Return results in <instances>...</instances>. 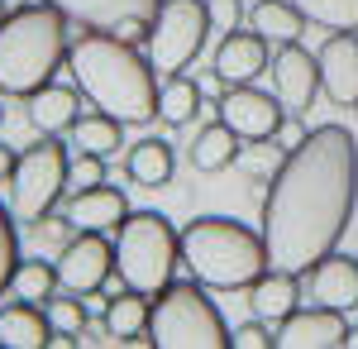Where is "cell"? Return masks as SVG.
<instances>
[{
  "label": "cell",
  "instance_id": "44dd1931",
  "mask_svg": "<svg viewBox=\"0 0 358 349\" xmlns=\"http://www.w3.org/2000/svg\"><path fill=\"white\" fill-rule=\"evenodd\" d=\"M148 311H153V296L124 287L120 296H110L101 325H106V335L115 345H148Z\"/></svg>",
  "mask_w": 358,
  "mask_h": 349
},
{
  "label": "cell",
  "instance_id": "4fadbf2b",
  "mask_svg": "<svg viewBox=\"0 0 358 349\" xmlns=\"http://www.w3.org/2000/svg\"><path fill=\"white\" fill-rule=\"evenodd\" d=\"M301 292L310 306H330V311H358V259L349 254H325L315 268L301 273Z\"/></svg>",
  "mask_w": 358,
  "mask_h": 349
},
{
  "label": "cell",
  "instance_id": "4316f807",
  "mask_svg": "<svg viewBox=\"0 0 358 349\" xmlns=\"http://www.w3.org/2000/svg\"><path fill=\"white\" fill-rule=\"evenodd\" d=\"M57 287H62V278H57V264H43V259H20V268L10 278V296H20V301H53Z\"/></svg>",
  "mask_w": 358,
  "mask_h": 349
},
{
  "label": "cell",
  "instance_id": "836d02e7",
  "mask_svg": "<svg viewBox=\"0 0 358 349\" xmlns=\"http://www.w3.org/2000/svg\"><path fill=\"white\" fill-rule=\"evenodd\" d=\"M239 15H244V5L239 0H210V20L229 34V29H239Z\"/></svg>",
  "mask_w": 358,
  "mask_h": 349
},
{
  "label": "cell",
  "instance_id": "8992f818",
  "mask_svg": "<svg viewBox=\"0 0 358 349\" xmlns=\"http://www.w3.org/2000/svg\"><path fill=\"white\" fill-rule=\"evenodd\" d=\"M182 264V235L158 211H129L115 230V268L129 292L158 296Z\"/></svg>",
  "mask_w": 358,
  "mask_h": 349
},
{
  "label": "cell",
  "instance_id": "f1b7e54d",
  "mask_svg": "<svg viewBox=\"0 0 358 349\" xmlns=\"http://www.w3.org/2000/svg\"><path fill=\"white\" fill-rule=\"evenodd\" d=\"M43 311H48L53 330H62V335H77V340L86 335V321H91V311H86V301H82L77 292H72V296H53V301H43Z\"/></svg>",
  "mask_w": 358,
  "mask_h": 349
},
{
  "label": "cell",
  "instance_id": "d4e9b609",
  "mask_svg": "<svg viewBox=\"0 0 358 349\" xmlns=\"http://www.w3.org/2000/svg\"><path fill=\"white\" fill-rule=\"evenodd\" d=\"M201 81H192L187 72H177V77H167L158 86V120L172 125V130H182V125H192L196 110H201Z\"/></svg>",
  "mask_w": 358,
  "mask_h": 349
},
{
  "label": "cell",
  "instance_id": "8fae6325",
  "mask_svg": "<svg viewBox=\"0 0 358 349\" xmlns=\"http://www.w3.org/2000/svg\"><path fill=\"white\" fill-rule=\"evenodd\" d=\"M273 91L292 115H306L315 106V96L325 91L320 86V57L306 53L301 43H282L273 57Z\"/></svg>",
  "mask_w": 358,
  "mask_h": 349
},
{
  "label": "cell",
  "instance_id": "8d00e7d4",
  "mask_svg": "<svg viewBox=\"0 0 358 349\" xmlns=\"http://www.w3.org/2000/svg\"><path fill=\"white\" fill-rule=\"evenodd\" d=\"M5 15H10V5H5V0H0V25H5Z\"/></svg>",
  "mask_w": 358,
  "mask_h": 349
},
{
  "label": "cell",
  "instance_id": "83f0119b",
  "mask_svg": "<svg viewBox=\"0 0 358 349\" xmlns=\"http://www.w3.org/2000/svg\"><path fill=\"white\" fill-rule=\"evenodd\" d=\"M306 15V25H320L330 34H358V0H292Z\"/></svg>",
  "mask_w": 358,
  "mask_h": 349
},
{
  "label": "cell",
  "instance_id": "d590c367",
  "mask_svg": "<svg viewBox=\"0 0 358 349\" xmlns=\"http://www.w3.org/2000/svg\"><path fill=\"white\" fill-rule=\"evenodd\" d=\"M344 349H358V325H349V340H344Z\"/></svg>",
  "mask_w": 358,
  "mask_h": 349
},
{
  "label": "cell",
  "instance_id": "d6986e66",
  "mask_svg": "<svg viewBox=\"0 0 358 349\" xmlns=\"http://www.w3.org/2000/svg\"><path fill=\"white\" fill-rule=\"evenodd\" d=\"M296 301H306L301 278H296V273L268 268L253 287H248V311H253L258 321H268V325H282L292 311H296Z\"/></svg>",
  "mask_w": 358,
  "mask_h": 349
},
{
  "label": "cell",
  "instance_id": "603a6c76",
  "mask_svg": "<svg viewBox=\"0 0 358 349\" xmlns=\"http://www.w3.org/2000/svg\"><path fill=\"white\" fill-rule=\"evenodd\" d=\"M172 167H177V158H172V144L167 139H138L134 149L124 153V177L134 187H148V191L167 187L172 182Z\"/></svg>",
  "mask_w": 358,
  "mask_h": 349
},
{
  "label": "cell",
  "instance_id": "ba28073f",
  "mask_svg": "<svg viewBox=\"0 0 358 349\" xmlns=\"http://www.w3.org/2000/svg\"><path fill=\"white\" fill-rule=\"evenodd\" d=\"M210 0H163L158 5V20H153V39H148V57L163 77L177 72H192L196 57L206 53V39H210Z\"/></svg>",
  "mask_w": 358,
  "mask_h": 349
},
{
  "label": "cell",
  "instance_id": "5b68a950",
  "mask_svg": "<svg viewBox=\"0 0 358 349\" xmlns=\"http://www.w3.org/2000/svg\"><path fill=\"white\" fill-rule=\"evenodd\" d=\"M148 345L153 349H229V325L210 301L206 282H167L148 311Z\"/></svg>",
  "mask_w": 358,
  "mask_h": 349
},
{
  "label": "cell",
  "instance_id": "3957f363",
  "mask_svg": "<svg viewBox=\"0 0 358 349\" xmlns=\"http://www.w3.org/2000/svg\"><path fill=\"white\" fill-rule=\"evenodd\" d=\"M67 15L48 5V0H34V5H15L0 25V96H15L29 101L34 91H43L53 72L67 62Z\"/></svg>",
  "mask_w": 358,
  "mask_h": 349
},
{
  "label": "cell",
  "instance_id": "1f68e13d",
  "mask_svg": "<svg viewBox=\"0 0 358 349\" xmlns=\"http://www.w3.org/2000/svg\"><path fill=\"white\" fill-rule=\"evenodd\" d=\"M96 182H106V158L101 153H77L72 158V172H67V187L86 191V187H96Z\"/></svg>",
  "mask_w": 358,
  "mask_h": 349
},
{
  "label": "cell",
  "instance_id": "52a82bcc",
  "mask_svg": "<svg viewBox=\"0 0 358 349\" xmlns=\"http://www.w3.org/2000/svg\"><path fill=\"white\" fill-rule=\"evenodd\" d=\"M67 172H72V158L57 144V135H43L38 144H29L15 158V172H10V211H15V220L38 225L43 215H53V206L67 191Z\"/></svg>",
  "mask_w": 358,
  "mask_h": 349
},
{
  "label": "cell",
  "instance_id": "6da1fadb",
  "mask_svg": "<svg viewBox=\"0 0 358 349\" xmlns=\"http://www.w3.org/2000/svg\"><path fill=\"white\" fill-rule=\"evenodd\" d=\"M358 206V139L344 125H315L282 158L263 196L268 268H315L339 249Z\"/></svg>",
  "mask_w": 358,
  "mask_h": 349
},
{
  "label": "cell",
  "instance_id": "7402d4cb",
  "mask_svg": "<svg viewBox=\"0 0 358 349\" xmlns=\"http://www.w3.org/2000/svg\"><path fill=\"white\" fill-rule=\"evenodd\" d=\"M239 153H244V139L234 135L220 115H215L206 130H196L192 149H187V158H192L196 172H224V167H234V163H239Z\"/></svg>",
  "mask_w": 358,
  "mask_h": 349
},
{
  "label": "cell",
  "instance_id": "2e32d148",
  "mask_svg": "<svg viewBox=\"0 0 358 349\" xmlns=\"http://www.w3.org/2000/svg\"><path fill=\"white\" fill-rule=\"evenodd\" d=\"M48 5H57L72 25L115 34L120 20H158V5L163 0H48Z\"/></svg>",
  "mask_w": 358,
  "mask_h": 349
},
{
  "label": "cell",
  "instance_id": "f546056e",
  "mask_svg": "<svg viewBox=\"0 0 358 349\" xmlns=\"http://www.w3.org/2000/svg\"><path fill=\"white\" fill-rule=\"evenodd\" d=\"M15 211H5L0 206V296L10 292V278H15V268H20V235H15Z\"/></svg>",
  "mask_w": 358,
  "mask_h": 349
},
{
  "label": "cell",
  "instance_id": "d6a6232c",
  "mask_svg": "<svg viewBox=\"0 0 358 349\" xmlns=\"http://www.w3.org/2000/svg\"><path fill=\"white\" fill-rule=\"evenodd\" d=\"M34 230H38V240H43V244H57V249H62V244L77 235V225H72L67 215H43V220H38Z\"/></svg>",
  "mask_w": 358,
  "mask_h": 349
},
{
  "label": "cell",
  "instance_id": "9c48e42d",
  "mask_svg": "<svg viewBox=\"0 0 358 349\" xmlns=\"http://www.w3.org/2000/svg\"><path fill=\"white\" fill-rule=\"evenodd\" d=\"M215 115H220L244 144H268V139L282 135V125H287L292 110L277 101V91L268 96V91H258L253 81H244V86H224V91H220Z\"/></svg>",
  "mask_w": 358,
  "mask_h": 349
},
{
  "label": "cell",
  "instance_id": "4dcf8cb0",
  "mask_svg": "<svg viewBox=\"0 0 358 349\" xmlns=\"http://www.w3.org/2000/svg\"><path fill=\"white\" fill-rule=\"evenodd\" d=\"M273 345H277L273 325H268V321H258V316L229 330V349H273Z\"/></svg>",
  "mask_w": 358,
  "mask_h": 349
},
{
  "label": "cell",
  "instance_id": "74e56055",
  "mask_svg": "<svg viewBox=\"0 0 358 349\" xmlns=\"http://www.w3.org/2000/svg\"><path fill=\"white\" fill-rule=\"evenodd\" d=\"M5 5H20V0H5Z\"/></svg>",
  "mask_w": 358,
  "mask_h": 349
},
{
  "label": "cell",
  "instance_id": "7a4b0ae2",
  "mask_svg": "<svg viewBox=\"0 0 358 349\" xmlns=\"http://www.w3.org/2000/svg\"><path fill=\"white\" fill-rule=\"evenodd\" d=\"M67 72L91 101V110H106L124 125L158 120V67L134 43L115 39L106 29H86L67 48Z\"/></svg>",
  "mask_w": 358,
  "mask_h": 349
},
{
  "label": "cell",
  "instance_id": "e575fe53",
  "mask_svg": "<svg viewBox=\"0 0 358 349\" xmlns=\"http://www.w3.org/2000/svg\"><path fill=\"white\" fill-rule=\"evenodd\" d=\"M15 158H20V153L0 144V187H10V172H15Z\"/></svg>",
  "mask_w": 358,
  "mask_h": 349
},
{
  "label": "cell",
  "instance_id": "30bf717a",
  "mask_svg": "<svg viewBox=\"0 0 358 349\" xmlns=\"http://www.w3.org/2000/svg\"><path fill=\"white\" fill-rule=\"evenodd\" d=\"M115 273V240L106 230H77L72 240L57 249V278L67 292H101L106 278Z\"/></svg>",
  "mask_w": 358,
  "mask_h": 349
},
{
  "label": "cell",
  "instance_id": "7c38bea8",
  "mask_svg": "<svg viewBox=\"0 0 358 349\" xmlns=\"http://www.w3.org/2000/svg\"><path fill=\"white\" fill-rule=\"evenodd\" d=\"M268 67H273V43L258 29H229L210 57V72L220 86H244V81L263 77Z\"/></svg>",
  "mask_w": 358,
  "mask_h": 349
},
{
  "label": "cell",
  "instance_id": "277c9868",
  "mask_svg": "<svg viewBox=\"0 0 358 349\" xmlns=\"http://www.w3.org/2000/svg\"><path fill=\"white\" fill-rule=\"evenodd\" d=\"M182 268L210 292H248L268 273L263 230H248L229 215H196L182 230Z\"/></svg>",
  "mask_w": 358,
  "mask_h": 349
},
{
  "label": "cell",
  "instance_id": "e0dca14e",
  "mask_svg": "<svg viewBox=\"0 0 358 349\" xmlns=\"http://www.w3.org/2000/svg\"><path fill=\"white\" fill-rule=\"evenodd\" d=\"M124 215H129L124 187H106V182H96V187H86V191H72V201H67V220L77 230H106V235H115L124 225Z\"/></svg>",
  "mask_w": 358,
  "mask_h": 349
},
{
  "label": "cell",
  "instance_id": "cb8c5ba5",
  "mask_svg": "<svg viewBox=\"0 0 358 349\" xmlns=\"http://www.w3.org/2000/svg\"><path fill=\"white\" fill-rule=\"evenodd\" d=\"M248 29H258L268 43H296L306 29V15L292 5V0H258L253 10H248Z\"/></svg>",
  "mask_w": 358,
  "mask_h": 349
},
{
  "label": "cell",
  "instance_id": "9a60e30c",
  "mask_svg": "<svg viewBox=\"0 0 358 349\" xmlns=\"http://www.w3.org/2000/svg\"><path fill=\"white\" fill-rule=\"evenodd\" d=\"M315 57L325 96L334 106H358V34H330Z\"/></svg>",
  "mask_w": 358,
  "mask_h": 349
},
{
  "label": "cell",
  "instance_id": "ac0fdd59",
  "mask_svg": "<svg viewBox=\"0 0 358 349\" xmlns=\"http://www.w3.org/2000/svg\"><path fill=\"white\" fill-rule=\"evenodd\" d=\"M82 91H77V81L72 86H43V91H34L24 106H29V125L38 130V135H72L77 130V120H82Z\"/></svg>",
  "mask_w": 358,
  "mask_h": 349
},
{
  "label": "cell",
  "instance_id": "ffe728a7",
  "mask_svg": "<svg viewBox=\"0 0 358 349\" xmlns=\"http://www.w3.org/2000/svg\"><path fill=\"white\" fill-rule=\"evenodd\" d=\"M53 321H48V311L43 306H34V301H10V306H0V349H43L53 345Z\"/></svg>",
  "mask_w": 358,
  "mask_h": 349
},
{
  "label": "cell",
  "instance_id": "484cf974",
  "mask_svg": "<svg viewBox=\"0 0 358 349\" xmlns=\"http://www.w3.org/2000/svg\"><path fill=\"white\" fill-rule=\"evenodd\" d=\"M72 139H77V153H101V158H110V153L124 149V120H115L106 110H91V115L77 120Z\"/></svg>",
  "mask_w": 358,
  "mask_h": 349
},
{
  "label": "cell",
  "instance_id": "5bb4252c",
  "mask_svg": "<svg viewBox=\"0 0 358 349\" xmlns=\"http://www.w3.org/2000/svg\"><path fill=\"white\" fill-rule=\"evenodd\" d=\"M349 340V316L330 306H296L277 325V349H344Z\"/></svg>",
  "mask_w": 358,
  "mask_h": 349
}]
</instances>
